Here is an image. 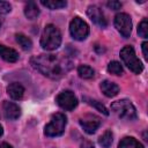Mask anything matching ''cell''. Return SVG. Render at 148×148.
Segmentation results:
<instances>
[{
	"instance_id": "1",
	"label": "cell",
	"mask_w": 148,
	"mask_h": 148,
	"mask_svg": "<svg viewBox=\"0 0 148 148\" xmlns=\"http://www.w3.org/2000/svg\"><path fill=\"white\" fill-rule=\"evenodd\" d=\"M32 67L50 79H59L69 72L73 62L61 54H39L30 60Z\"/></svg>"
},
{
	"instance_id": "2",
	"label": "cell",
	"mask_w": 148,
	"mask_h": 148,
	"mask_svg": "<svg viewBox=\"0 0 148 148\" xmlns=\"http://www.w3.org/2000/svg\"><path fill=\"white\" fill-rule=\"evenodd\" d=\"M60 44H61L60 30L53 24L45 25L40 37V46L46 51H53L57 50L60 46Z\"/></svg>"
},
{
	"instance_id": "3",
	"label": "cell",
	"mask_w": 148,
	"mask_h": 148,
	"mask_svg": "<svg viewBox=\"0 0 148 148\" xmlns=\"http://www.w3.org/2000/svg\"><path fill=\"white\" fill-rule=\"evenodd\" d=\"M67 124V118L64 113H54L51 117L50 123L45 126L44 133L46 136L53 138V136H60L65 132V127Z\"/></svg>"
},
{
	"instance_id": "4",
	"label": "cell",
	"mask_w": 148,
	"mask_h": 148,
	"mask_svg": "<svg viewBox=\"0 0 148 148\" xmlns=\"http://www.w3.org/2000/svg\"><path fill=\"white\" fill-rule=\"evenodd\" d=\"M120 58L124 61V64L135 74H140L143 71V65L140 61V59L136 57L135 51L132 46L127 45L124 46L120 50Z\"/></svg>"
},
{
	"instance_id": "5",
	"label": "cell",
	"mask_w": 148,
	"mask_h": 148,
	"mask_svg": "<svg viewBox=\"0 0 148 148\" xmlns=\"http://www.w3.org/2000/svg\"><path fill=\"white\" fill-rule=\"evenodd\" d=\"M111 110L120 118L133 120L138 117L134 105L128 99H119L111 104Z\"/></svg>"
},
{
	"instance_id": "6",
	"label": "cell",
	"mask_w": 148,
	"mask_h": 148,
	"mask_svg": "<svg viewBox=\"0 0 148 148\" xmlns=\"http://www.w3.org/2000/svg\"><path fill=\"white\" fill-rule=\"evenodd\" d=\"M69 32L75 40H83L89 35V25L79 16H75L69 23Z\"/></svg>"
},
{
	"instance_id": "7",
	"label": "cell",
	"mask_w": 148,
	"mask_h": 148,
	"mask_svg": "<svg viewBox=\"0 0 148 148\" xmlns=\"http://www.w3.org/2000/svg\"><path fill=\"white\" fill-rule=\"evenodd\" d=\"M114 27L123 37H130L132 32V20L130 15L126 13H118L114 16Z\"/></svg>"
},
{
	"instance_id": "8",
	"label": "cell",
	"mask_w": 148,
	"mask_h": 148,
	"mask_svg": "<svg viewBox=\"0 0 148 148\" xmlns=\"http://www.w3.org/2000/svg\"><path fill=\"white\" fill-rule=\"evenodd\" d=\"M56 102H57V104H58L61 109H64V110H66V111H72V110H74V109L77 106V103H79L76 96H75L74 92H72L71 90L61 91V92L57 96Z\"/></svg>"
},
{
	"instance_id": "9",
	"label": "cell",
	"mask_w": 148,
	"mask_h": 148,
	"mask_svg": "<svg viewBox=\"0 0 148 148\" xmlns=\"http://www.w3.org/2000/svg\"><path fill=\"white\" fill-rule=\"evenodd\" d=\"M80 125L88 134H94L101 126V118L95 114H86L80 118Z\"/></svg>"
},
{
	"instance_id": "10",
	"label": "cell",
	"mask_w": 148,
	"mask_h": 148,
	"mask_svg": "<svg viewBox=\"0 0 148 148\" xmlns=\"http://www.w3.org/2000/svg\"><path fill=\"white\" fill-rule=\"evenodd\" d=\"M87 15L89 16V18L95 23L97 24L98 27L101 28H105L108 25V21L105 18V15L104 13L102 12V9L96 6V5H91L88 7L87 9Z\"/></svg>"
},
{
	"instance_id": "11",
	"label": "cell",
	"mask_w": 148,
	"mask_h": 148,
	"mask_svg": "<svg viewBox=\"0 0 148 148\" xmlns=\"http://www.w3.org/2000/svg\"><path fill=\"white\" fill-rule=\"evenodd\" d=\"M2 110H3V116L8 120H15L21 116V109L17 104L13 102L5 101L2 104Z\"/></svg>"
},
{
	"instance_id": "12",
	"label": "cell",
	"mask_w": 148,
	"mask_h": 148,
	"mask_svg": "<svg viewBox=\"0 0 148 148\" xmlns=\"http://www.w3.org/2000/svg\"><path fill=\"white\" fill-rule=\"evenodd\" d=\"M101 90L106 97H114L119 92V87L114 82H111L109 80H104L101 82Z\"/></svg>"
},
{
	"instance_id": "13",
	"label": "cell",
	"mask_w": 148,
	"mask_h": 148,
	"mask_svg": "<svg viewBox=\"0 0 148 148\" xmlns=\"http://www.w3.org/2000/svg\"><path fill=\"white\" fill-rule=\"evenodd\" d=\"M7 94L13 99H21L24 95V87L18 82H12L7 87Z\"/></svg>"
},
{
	"instance_id": "14",
	"label": "cell",
	"mask_w": 148,
	"mask_h": 148,
	"mask_svg": "<svg viewBox=\"0 0 148 148\" xmlns=\"http://www.w3.org/2000/svg\"><path fill=\"white\" fill-rule=\"evenodd\" d=\"M0 57L8 62H15L18 59V53L10 47H7L2 44H0Z\"/></svg>"
},
{
	"instance_id": "15",
	"label": "cell",
	"mask_w": 148,
	"mask_h": 148,
	"mask_svg": "<svg viewBox=\"0 0 148 148\" xmlns=\"http://www.w3.org/2000/svg\"><path fill=\"white\" fill-rule=\"evenodd\" d=\"M24 15H25V17L28 20H35V18L38 17L39 9H38L37 5H36V2L30 1V2H28L25 5V7H24Z\"/></svg>"
},
{
	"instance_id": "16",
	"label": "cell",
	"mask_w": 148,
	"mask_h": 148,
	"mask_svg": "<svg viewBox=\"0 0 148 148\" xmlns=\"http://www.w3.org/2000/svg\"><path fill=\"white\" fill-rule=\"evenodd\" d=\"M118 148H145V147L136 139H134L132 136H126L120 140Z\"/></svg>"
},
{
	"instance_id": "17",
	"label": "cell",
	"mask_w": 148,
	"mask_h": 148,
	"mask_svg": "<svg viewBox=\"0 0 148 148\" xmlns=\"http://www.w3.org/2000/svg\"><path fill=\"white\" fill-rule=\"evenodd\" d=\"M77 74L80 75V77L86 79V80H89V79H92L94 77L95 71L90 66H88V65H80L77 67Z\"/></svg>"
},
{
	"instance_id": "18",
	"label": "cell",
	"mask_w": 148,
	"mask_h": 148,
	"mask_svg": "<svg viewBox=\"0 0 148 148\" xmlns=\"http://www.w3.org/2000/svg\"><path fill=\"white\" fill-rule=\"evenodd\" d=\"M112 140H113V134H112V132H111L110 130H108V131H105V132L99 136L98 143H99V146H102L103 148H109V147L111 146V143H112Z\"/></svg>"
},
{
	"instance_id": "19",
	"label": "cell",
	"mask_w": 148,
	"mask_h": 148,
	"mask_svg": "<svg viewBox=\"0 0 148 148\" xmlns=\"http://www.w3.org/2000/svg\"><path fill=\"white\" fill-rule=\"evenodd\" d=\"M40 3L44 6V7H47L49 9H60V8H64L67 6V2L66 1H62V0H46V1H40Z\"/></svg>"
},
{
	"instance_id": "20",
	"label": "cell",
	"mask_w": 148,
	"mask_h": 148,
	"mask_svg": "<svg viewBox=\"0 0 148 148\" xmlns=\"http://www.w3.org/2000/svg\"><path fill=\"white\" fill-rule=\"evenodd\" d=\"M16 42L20 44V46L23 49V50H30L31 46H32V42L29 37H27L25 35L23 34H17L16 36Z\"/></svg>"
},
{
	"instance_id": "21",
	"label": "cell",
	"mask_w": 148,
	"mask_h": 148,
	"mask_svg": "<svg viewBox=\"0 0 148 148\" xmlns=\"http://www.w3.org/2000/svg\"><path fill=\"white\" fill-rule=\"evenodd\" d=\"M108 72L113 75H121L123 74V67L118 61H110L108 65Z\"/></svg>"
},
{
	"instance_id": "22",
	"label": "cell",
	"mask_w": 148,
	"mask_h": 148,
	"mask_svg": "<svg viewBox=\"0 0 148 148\" xmlns=\"http://www.w3.org/2000/svg\"><path fill=\"white\" fill-rule=\"evenodd\" d=\"M84 101H87V103H88L89 105H91V106L96 108V109H97L99 112H102L103 114H105V116H108V114H109L108 109H106L102 103H99L98 101H95V99H91V98H87V97H84Z\"/></svg>"
},
{
	"instance_id": "23",
	"label": "cell",
	"mask_w": 148,
	"mask_h": 148,
	"mask_svg": "<svg viewBox=\"0 0 148 148\" xmlns=\"http://www.w3.org/2000/svg\"><path fill=\"white\" fill-rule=\"evenodd\" d=\"M138 34L142 38L148 37V22H147V20H142L140 22V24L138 27Z\"/></svg>"
},
{
	"instance_id": "24",
	"label": "cell",
	"mask_w": 148,
	"mask_h": 148,
	"mask_svg": "<svg viewBox=\"0 0 148 148\" xmlns=\"http://www.w3.org/2000/svg\"><path fill=\"white\" fill-rule=\"evenodd\" d=\"M12 10V6L9 2L6 1H0V14H7Z\"/></svg>"
},
{
	"instance_id": "25",
	"label": "cell",
	"mask_w": 148,
	"mask_h": 148,
	"mask_svg": "<svg viewBox=\"0 0 148 148\" xmlns=\"http://www.w3.org/2000/svg\"><path fill=\"white\" fill-rule=\"evenodd\" d=\"M106 6H108L110 9H112V10H118V9L121 8V3H120L119 1H116V0L108 1V2H106Z\"/></svg>"
},
{
	"instance_id": "26",
	"label": "cell",
	"mask_w": 148,
	"mask_h": 148,
	"mask_svg": "<svg viewBox=\"0 0 148 148\" xmlns=\"http://www.w3.org/2000/svg\"><path fill=\"white\" fill-rule=\"evenodd\" d=\"M141 46H142V52H143L145 59H148V43L147 42H143Z\"/></svg>"
},
{
	"instance_id": "27",
	"label": "cell",
	"mask_w": 148,
	"mask_h": 148,
	"mask_svg": "<svg viewBox=\"0 0 148 148\" xmlns=\"http://www.w3.org/2000/svg\"><path fill=\"white\" fill-rule=\"evenodd\" d=\"M81 148H94V145L90 142V141H83L82 143H81Z\"/></svg>"
},
{
	"instance_id": "28",
	"label": "cell",
	"mask_w": 148,
	"mask_h": 148,
	"mask_svg": "<svg viewBox=\"0 0 148 148\" xmlns=\"http://www.w3.org/2000/svg\"><path fill=\"white\" fill-rule=\"evenodd\" d=\"M0 148H13V147L7 142H0Z\"/></svg>"
},
{
	"instance_id": "29",
	"label": "cell",
	"mask_w": 148,
	"mask_h": 148,
	"mask_svg": "<svg viewBox=\"0 0 148 148\" xmlns=\"http://www.w3.org/2000/svg\"><path fill=\"white\" fill-rule=\"evenodd\" d=\"M2 134H3V128H2V126L0 125V136H1Z\"/></svg>"
},
{
	"instance_id": "30",
	"label": "cell",
	"mask_w": 148,
	"mask_h": 148,
	"mask_svg": "<svg viewBox=\"0 0 148 148\" xmlns=\"http://www.w3.org/2000/svg\"><path fill=\"white\" fill-rule=\"evenodd\" d=\"M0 27H1V21H0Z\"/></svg>"
}]
</instances>
